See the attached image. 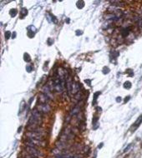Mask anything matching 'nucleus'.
Masks as SVG:
<instances>
[{"mask_svg": "<svg viewBox=\"0 0 142 158\" xmlns=\"http://www.w3.org/2000/svg\"><path fill=\"white\" fill-rule=\"evenodd\" d=\"M26 151L28 152V154L31 155L33 156H35V157H41L43 156V154L41 153V151L39 150H38L36 147H26Z\"/></svg>", "mask_w": 142, "mask_h": 158, "instance_id": "1", "label": "nucleus"}, {"mask_svg": "<svg viewBox=\"0 0 142 158\" xmlns=\"http://www.w3.org/2000/svg\"><path fill=\"white\" fill-rule=\"evenodd\" d=\"M26 136H27L28 138H32V139H35V140L43 139V136H41V135L39 134L38 132H28L26 134Z\"/></svg>", "mask_w": 142, "mask_h": 158, "instance_id": "2", "label": "nucleus"}, {"mask_svg": "<svg viewBox=\"0 0 142 158\" xmlns=\"http://www.w3.org/2000/svg\"><path fill=\"white\" fill-rule=\"evenodd\" d=\"M50 110H51V107H49V105L48 103H42L41 105H39V111L40 112L47 113V112H50Z\"/></svg>", "mask_w": 142, "mask_h": 158, "instance_id": "3", "label": "nucleus"}, {"mask_svg": "<svg viewBox=\"0 0 142 158\" xmlns=\"http://www.w3.org/2000/svg\"><path fill=\"white\" fill-rule=\"evenodd\" d=\"M39 100H40V102L42 103H48L50 101V98L47 95H45L44 93H41L39 95Z\"/></svg>", "mask_w": 142, "mask_h": 158, "instance_id": "4", "label": "nucleus"}, {"mask_svg": "<svg viewBox=\"0 0 142 158\" xmlns=\"http://www.w3.org/2000/svg\"><path fill=\"white\" fill-rule=\"evenodd\" d=\"M80 111H81V107L79 106V104H78L77 106H75V107L73 108V110L71 111L70 115H71V116H75L76 114H79V112H80Z\"/></svg>", "mask_w": 142, "mask_h": 158, "instance_id": "5", "label": "nucleus"}, {"mask_svg": "<svg viewBox=\"0 0 142 158\" xmlns=\"http://www.w3.org/2000/svg\"><path fill=\"white\" fill-rule=\"evenodd\" d=\"M32 116L34 117L35 118H37L39 121H42V115H41V112L39 110H36V109L33 110L32 112Z\"/></svg>", "mask_w": 142, "mask_h": 158, "instance_id": "6", "label": "nucleus"}, {"mask_svg": "<svg viewBox=\"0 0 142 158\" xmlns=\"http://www.w3.org/2000/svg\"><path fill=\"white\" fill-rule=\"evenodd\" d=\"M42 92H43V93H44L45 95L48 96V97L51 98V89L49 88V86H44Z\"/></svg>", "mask_w": 142, "mask_h": 158, "instance_id": "7", "label": "nucleus"}, {"mask_svg": "<svg viewBox=\"0 0 142 158\" xmlns=\"http://www.w3.org/2000/svg\"><path fill=\"white\" fill-rule=\"evenodd\" d=\"M79 92V84L78 83H74L73 84V87H72V92L71 93L76 94Z\"/></svg>", "mask_w": 142, "mask_h": 158, "instance_id": "8", "label": "nucleus"}, {"mask_svg": "<svg viewBox=\"0 0 142 158\" xmlns=\"http://www.w3.org/2000/svg\"><path fill=\"white\" fill-rule=\"evenodd\" d=\"M141 122H142V115L139 117L138 119L136 120V121H135V123H134V125H133V127H134V130H135V129H136L137 127H138L141 124Z\"/></svg>", "mask_w": 142, "mask_h": 158, "instance_id": "9", "label": "nucleus"}, {"mask_svg": "<svg viewBox=\"0 0 142 158\" xmlns=\"http://www.w3.org/2000/svg\"><path fill=\"white\" fill-rule=\"evenodd\" d=\"M130 31V28H126L125 29H123L121 31V35L123 36V38H126L129 35Z\"/></svg>", "mask_w": 142, "mask_h": 158, "instance_id": "10", "label": "nucleus"}, {"mask_svg": "<svg viewBox=\"0 0 142 158\" xmlns=\"http://www.w3.org/2000/svg\"><path fill=\"white\" fill-rule=\"evenodd\" d=\"M56 147L59 148V150H63V149L66 148V143L65 142H60L59 143L56 144Z\"/></svg>", "mask_w": 142, "mask_h": 158, "instance_id": "11", "label": "nucleus"}, {"mask_svg": "<svg viewBox=\"0 0 142 158\" xmlns=\"http://www.w3.org/2000/svg\"><path fill=\"white\" fill-rule=\"evenodd\" d=\"M61 150H59V148H57V147H56V148H54V150H52V154H54V156H59V154H61Z\"/></svg>", "mask_w": 142, "mask_h": 158, "instance_id": "12", "label": "nucleus"}, {"mask_svg": "<svg viewBox=\"0 0 142 158\" xmlns=\"http://www.w3.org/2000/svg\"><path fill=\"white\" fill-rule=\"evenodd\" d=\"M124 87L125 88H127V89H130L131 87V83L130 82H126V83H125V84H124Z\"/></svg>", "mask_w": 142, "mask_h": 158, "instance_id": "13", "label": "nucleus"}, {"mask_svg": "<svg viewBox=\"0 0 142 158\" xmlns=\"http://www.w3.org/2000/svg\"><path fill=\"white\" fill-rule=\"evenodd\" d=\"M24 61H26V62H30L31 61V59H30V57L29 55H28V53H24Z\"/></svg>", "mask_w": 142, "mask_h": 158, "instance_id": "14", "label": "nucleus"}, {"mask_svg": "<svg viewBox=\"0 0 142 158\" xmlns=\"http://www.w3.org/2000/svg\"><path fill=\"white\" fill-rule=\"evenodd\" d=\"M81 98H82V94L80 93V92H78V93H76V96H75V99L78 100V101H79V100H81Z\"/></svg>", "mask_w": 142, "mask_h": 158, "instance_id": "15", "label": "nucleus"}, {"mask_svg": "<svg viewBox=\"0 0 142 158\" xmlns=\"http://www.w3.org/2000/svg\"><path fill=\"white\" fill-rule=\"evenodd\" d=\"M100 94V92H96V93H94V102H93V104H94V103L96 102V100H97V97H98L99 95Z\"/></svg>", "mask_w": 142, "mask_h": 158, "instance_id": "16", "label": "nucleus"}, {"mask_svg": "<svg viewBox=\"0 0 142 158\" xmlns=\"http://www.w3.org/2000/svg\"><path fill=\"white\" fill-rule=\"evenodd\" d=\"M17 14V10L16 9H12L11 11H10V15L13 17H15Z\"/></svg>", "mask_w": 142, "mask_h": 158, "instance_id": "17", "label": "nucleus"}, {"mask_svg": "<svg viewBox=\"0 0 142 158\" xmlns=\"http://www.w3.org/2000/svg\"><path fill=\"white\" fill-rule=\"evenodd\" d=\"M26 70H27V71H28V72H31L32 70H33V67L30 66V65H28V66L26 67Z\"/></svg>", "mask_w": 142, "mask_h": 158, "instance_id": "18", "label": "nucleus"}, {"mask_svg": "<svg viewBox=\"0 0 142 158\" xmlns=\"http://www.w3.org/2000/svg\"><path fill=\"white\" fill-rule=\"evenodd\" d=\"M10 35H11V33H10L9 31H7L5 33V38H6V39H8L10 38Z\"/></svg>", "mask_w": 142, "mask_h": 158, "instance_id": "19", "label": "nucleus"}, {"mask_svg": "<svg viewBox=\"0 0 142 158\" xmlns=\"http://www.w3.org/2000/svg\"><path fill=\"white\" fill-rule=\"evenodd\" d=\"M21 13H23L24 14V16H25V15H27V13H28V11H27V9L26 8H22V10H21Z\"/></svg>", "mask_w": 142, "mask_h": 158, "instance_id": "20", "label": "nucleus"}, {"mask_svg": "<svg viewBox=\"0 0 142 158\" xmlns=\"http://www.w3.org/2000/svg\"><path fill=\"white\" fill-rule=\"evenodd\" d=\"M97 121H98V117H94V119H93V121H92V122H93V126L96 125V122H97Z\"/></svg>", "mask_w": 142, "mask_h": 158, "instance_id": "21", "label": "nucleus"}, {"mask_svg": "<svg viewBox=\"0 0 142 158\" xmlns=\"http://www.w3.org/2000/svg\"><path fill=\"white\" fill-rule=\"evenodd\" d=\"M73 158H83V157H82V156H81V155L77 154V155H74V156H73Z\"/></svg>", "mask_w": 142, "mask_h": 158, "instance_id": "22", "label": "nucleus"}, {"mask_svg": "<svg viewBox=\"0 0 142 158\" xmlns=\"http://www.w3.org/2000/svg\"><path fill=\"white\" fill-rule=\"evenodd\" d=\"M130 147H131V144H130V145L128 146V147H126V148L125 149V150H124V151H125V152H126V151H129V149L130 148Z\"/></svg>", "mask_w": 142, "mask_h": 158, "instance_id": "23", "label": "nucleus"}, {"mask_svg": "<svg viewBox=\"0 0 142 158\" xmlns=\"http://www.w3.org/2000/svg\"><path fill=\"white\" fill-rule=\"evenodd\" d=\"M53 42H54V40H52V39H49L48 40V44L49 45H51V43H53Z\"/></svg>", "mask_w": 142, "mask_h": 158, "instance_id": "24", "label": "nucleus"}, {"mask_svg": "<svg viewBox=\"0 0 142 158\" xmlns=\"http://www.w3.org/2000/svg\"><path fill=\"white\" fill-rule=\"evenodd\" d=\"M139 27L142 28V19H140V21H139Z\"/></svg>", "mask_w": 142, "mask_h": 158, "instance_id": "25", "label": "nucleus"}, {"mask_svg": "<svg viewBox=\"0 0 142 158\" xmlns=\"http://www.w3.org/2000/svg\"><path fill=\"white\" fill-rule=\"evenodd\" d=\"M77 33H76V35H81L82 34V31H80V30H77Z\"/></svg>", "mask_w": 142, "mask_h": 158, "instance_id": "26", "label": "nucleus"}, {"mask_svg": "<svg viewBox=\"0 0 142 158\" xmlns=\"http://www.w3.org/2000/svg\"><path fill=\"white\" fill-rule=\"evenodd\" d=\"M130 96H128V97H126V99H125V102H127L130 100Z\"/></svg>", "mask_w": 142, "mask_h": 158, "instance_id": "27", "label": "nucleus"}, {"mask_svg": "<svg viewBox=\"0 0 142 158\" xmlns=\"http://www.w3.org/2000/svg\"><path fill=\"white\" fill-rule=\"evenodd\" d=\"M12 38H16V33H15V32H13V33L12 34Z\"/></svg>", "mask_w": 142, "mask_h": 158, "instance_id": "28", "label": "nucleus"}, {"mask_svg": "<svg viewBox=\"0 0 142 158\" xmlns=\"http://www.w3.org/2000/svg\"><path fill=\"white\" fill-rule=\"evenodd\" d=\"M116 102H121V98H117Z\"/></svg>", "mask_w": 142, "mask_h": 158, "instance_id": "29", "label": "nucleus"}, {"mask_svg": "<svg viewBox=\"0 0 142 158\" xmlns=\"http://www.w3.org/2000/svg\"><path fill=\"white\" fill-rule=\"evenodd\" d=\"M90 82H91L90 80H85V83H88V84L89 85V86H90Z\"/></svg>", "mask_w": 142, "mask_h": 158, "instance_id": "30", "label": "nucleus"}, {"mask_svg": "<svg viewBox=\"0 0 142 158\" xmlns=\"http://www.w3.org/2000/svg\"><path fill=\"white\" fill-rule=\"evenodd\" d=\"M103 145H104V144H103V143H100V145H99V146H98V148H101V147H103Z\"/></svg>", "mask_w": 142, "mask_h": 158, "instance_id": "31", "label": "nucleus"}, {"mask_svg": "<svg viewBox=\"0 0 142 158\" xmlns=\"http://www.w3.org/2000/svg\"><path fill=\"white\" fill-rule=\"evenodd\" d=\"M96 154H97V151H94V158H96Z\"/></svg>", "mask_w": 142, "mask_h": 158, "instance_id": "32", "label": "nucleus"}]
</instances>
